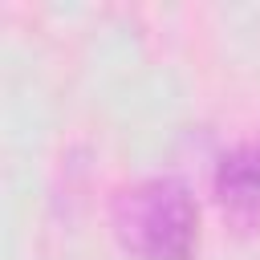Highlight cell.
<instances>
[{"label": "cell", "mask_w": 260, "mask_h": 260, "mask_svg": "<svg viewBox=\"0 0 260 260\" xmlns=\"http://www.w3.org/2000/svg\"><path fill=\"white\" fill-rule=\"evenodd\" d=\"M110 232L134 260H191L199 248V203L183 179H138L114 191Z\"/></svg>", "instance_id": "1"}, {"label": "cell", "mask_w": 260, "mask_h": 260, "mask_svg": "<svg viewBox=\"0 0 260 260\" xmlns=\"http://www.w3.org/2000/svg\"><path fill=\"white\" fill-rule=\"evenodd\" d=\"M215 195L232 219H240V223L260 219V142H244L219 158Z\"/></svg>", "instance_id": "2"}]
</instances>
